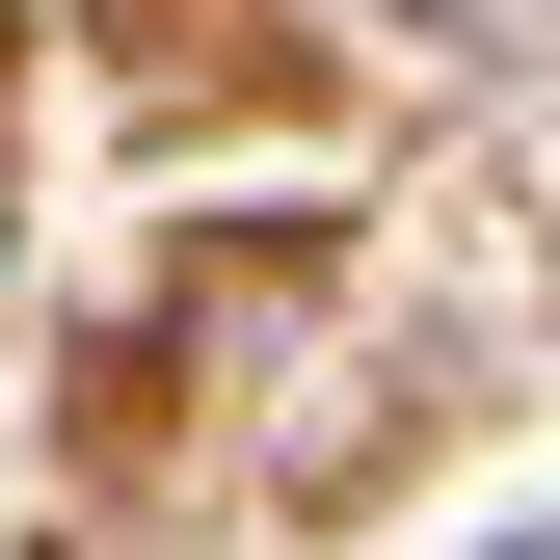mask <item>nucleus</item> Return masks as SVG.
Wrapping results in <instances>:
<instances>
[{
  "mask_svg": "<svg viewBox=\"0 0 560 560\" xmlns=\"http://www.w3.org/2000/svg\"><path fill=\"white\" fill-rule=\"evenodd\" d=\"M454 27H534V0H454Z\"/></svg>",
  "mask_w": 560,
  "mask_h": 560,
  "instance_id": "f257e3e1",
  "label": "nucleus"
}]
</instances>
